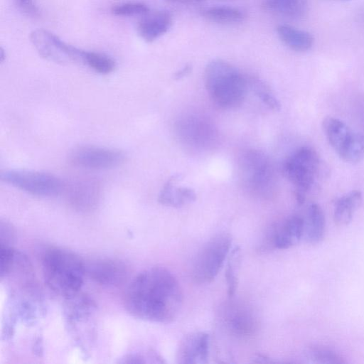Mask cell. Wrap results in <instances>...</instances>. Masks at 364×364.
Masks as SVG:
<instances>
[{"instance_id":"obj_24","label":"cell","mask_w":364,"mask_h":364,"mask_svg":"<svg viewBox=\"0 0 364 364\" xmlns=\"http://www.w3.org/2000/svg\"><path fill=\"white\" fill-rule=\"evenodd\" d=\"M338 155L349 164H355L361 161L364 158V135L353 132Z\"/></svg>"},{"instance_id":"obj_12","label":"cell","mask_w":364,"mask_h":364,"mask_svg":"<svg viewBox=\"0 0 364 364\" xmlns=\"http://www.w3.org/2000/svg\"><path fill=\"white\" fill-rule=\"evenodd\" d=\"M68 200L79 211H90L97 204L101 192L100 183L90 178L73 180L65 187ZM64 190V191H65Z\"/></svg>"},{"instance_id":"obj_20","label":"cell","mask_w":364,"mask_h":364,"mask_svg":"<svg viewBox=\"0 0 364 364\" xmlns=\"http://www.w3.org/2000/svg\"><path fill=\"white\" fill-rule=\"evenodd\" d=\"M362 193L358 190H353L339 198L333 211L335 222L339 225H346L353 219L355 210L362 203Z\"/></svg>"},{"instance_id":"obj_26","label":"cell","mask_w":364,"mask_h":364,"mask_svg":"<svg viewBox=\"0 0 364 364\" xmlns=\"http://www.w3.org/2000/svg\"><path fill=\"white\" fill-rule=\"evenodd\" d=\"M247 80L253 92L267 106L274 111L280 109L281 105L279 100L265 82L255 77H250Z\"/></svg>"},{"instance_id":"obj_23","label":"cell","mask_w":364,"mask_h":364,"mask_svg":"<svg viewBox=\"0 0 364 364\" xmlns=\"http://www.w3.org/2000/svg\"><path fill=\"white\" fill-rule=\"evenodd\" d=\"M241 262V252L239 247H233L227 258L225 279L229 297L234 296L238 285V275Z\"/></svg>"},{"instance_id":"obj_5","label":"cell","mask_w":364,"mask_h":364,"mask_svg":"<svg viewBox=\"0 0 364 364\" xmlns=\"http://www.w3.org/2000/svg\"><path fill=\"white\" fill-rule=\"evenodd\" d=\"M321 164L317 153L308 146H302L289 156L284 164V172L294 186L297 203L303 204L307 192L318 174Z\"/></svg>"},{"instance_id":"obj_9","label":"cell","mask_w":364,"mask_h":364,"mask_svg":"<svg viewBox=\"0 0 364 364\" xmlns=\"http://www.w3.org/2000/svg\"><path fill=\"white\" fill-rule=\"evenodd\" d=\"M222 319L225 328L238 338H249L259 329V318L249 305L241 302H231L224 307Z\"/></svg>"},{"instance_id":"obj_27","label":"cell","mask_w":364,"mask_h":364,"mask_svg":"<svg viewBox=\"0 0 364 364\" xmlns=\"http://www.w3.org/2000/svg\"><path fill=\"white\" fill-rule=\"evenodd\" d=\"M150 11L147 5L141 2H122L114 4L111 12L118 16H144Z\"/></svg>"},{"instance_id":"obj_7","label":"cell","mask_w":364,"mask_h":364,"mask_svg":"<svg viewBox=\"0 0 364 364\" xmlns=\"http://www.w3.org/2000/svg\"><path fill=\"white\" fill-rule=\"evenodd\" d=\"M268 158L261 151H248L242 158L241 174L254 194L269 197L273 193L274 173Z\"/></svg>"},{"instance_id":"obj_13","label":"cell","mask_w":364,"mask_h":364,"mask_svg":"<svg viewBox=\"0 0 364 364\" xmlns=\"http://www.w3.org/2000/svg\"><path fill=\"white\" fill-rule=\"evenodd\" d=\"M304 220L299 215H292L268 232V242L272 247L285 250L298 244L304 236Z\"/></svg>"},{"instance_id":"obj_14","label":"cell","mask_w":364,"mask_h":364,"mask_svg":"<svg viewBox=\"0 0 364 364\" xmlns=\"http://www.w3.org/2000/svg\"><path fill=\"white\" fill-rule=\"evenodd\" d=\"M86 272L95 282L106 286L122 284L127 276L124 263L112 259H99L86 266Z\"/></svg>"},{"instance_id":"obj_25","label":"cell","mask_w":364,"mask_h":364,"mask_svg":"<svg viewBox=\"0 0 364 364\" xmlns=\"http://www.w3.org/2000/svg\"><path fill=\"white\" fill-rule=\"evenodd\" d=\"M84 65L97 73L107 75L113 72L116 67L114 60L107 55L95 51H85Z\"/></svg>"},{"instance_id":"obj_31","label":"cell","mask_w":364,"mask_h":364,"mask_svg":"<svg viewBox=\"0 0 364 364\" xmlns=\"http://www.w3.org/2000/svg\"><path fill=\"white\" fill-rule=\"evenodd\" d=\"M191 69H192V67L191 65L187 64V65H184L181 69L178 70L174 74V78L176 80H180V79L186 77L191 73Z\"/></svg>"},{"instance_id":"obj_8","label":"cell","mask_w":364,"mask_h":364,"mask_svg":"<svg viewBox=\"0 0 364 364\" xmlns=\"http://www.w3.org/2000/svg\"><path fill=\"white\" fill-rule=\"evenodd\" d=\"M30 39L38 54L48 60L59 64H84L85 50L65 43L49 31L33 30Z\"/></svg>"},{"instance_id":"obj_3","label":"cell","mask_w":364,"mask_h":364,"mask_svg":"<svg viewBox=\"0 0 364 364\" xmlns=\"http://www.w3.org/2000/svg\"><path fill=\"white\" fill-rule=\"evenodd\" d=\"M204 84L216 105L224 109H232L243 102L248 80L230 63L223 59H214L205 68Z\"/></svg>"},{"instance_id":"obj_28","label":"cell","mask_w":364,"mask_h":364,"mask_svg":"<svg viewBox=\"0 0 364 364\" xmlns=\"http://www.w3.org/2000/svg\"><path fill=\"white\" fill-rule=\"evenodd\" d=\"M311 358L317 363L327 364L345 363L343 358L334 350L325 347H314L311 349Z\"/></svg>"},{"instance_id":"obj_22","label":"cell","mask_w":364,"mask_h":364,"mask_svg":"<svg viewBox=\"0 0 364 364\" xmlns=\"http://www.w3.org/2000/svg\"><path fill=\"white\" fill-rule=\"evenodd\" d=\"M203 18L209 21L220 24H232L242 21L245 15L244 13L232 6H214L205 8L200 11Z\"/></svg>"},{"instance_id":"obj_21","label":"cell","mask_w":364,"mask_h":364,"mask_svg":"<svg viewBox=\"0 0 364 364\" xmlns=\"http://www.w3.org/2000/svg\"><path fill=\"white\" fill-rule=\"evenodd\" d=\"M262 5L267 10L291 18L304 16L308 9L307 0H262Z\"/></svg>"},{"instance_id":"obj_29","label":"cell","mask_w":364,"mask_h":364,"mask_svg":"<svg viewBox=\"0 0 364 364\" xmlns=\"http://www.w3.org/2000/svg\"><path fill=\"white\" fill-rule=\"evenodd\" d=\"M15 252L7 241H0V274L2 278L11 269L15 262Z\"/></svg>"},{"instance_id":"obj_17","label":"cell","mask_w":364,"mask_h":364,"mask_svg":"<svg viewBox=\"0 0 364 364\" xmlns=\"http://www.w3.org/2000/svg\"><path fill=\"white\" fill-rule=\"evenodd\" d=\"M304 220V236L306 242L316 244L324 236L326 220L322 208L317 203L309 205L306 218Z\"/></svg>"},{"instance_id":"obj_30","label":"cell","mask_w":364,"mask_h":364,"mask_svg":"<svg viewBox=\"0 0 364 364\" xmlns=\"http://www.w3.org/2000/svg\"><path fill=\"white\" fill-rule=\"evenodd\" d=\"M15 1L20 10L25 14L32 17L38 16L39 10L35 0H15Z\"/></svg>"},{"instance_id":"obj_19","label":"cell","mask_w":364,"mask_h":364,"mask_svg":"<svg viewBox=\"0 0 364 364\" xmlns=\"http://www.w3.org/2000/svg\"><path fill=\"white\" fill-rule=\"evenodd\" d=\"M322 127L329 144L337 154L344 147L353 132L344 122L332 117L323 119Z\"/></svg>"},{"instance_id":"obj_18","label":"cell","mask_w":364,"mask_h":364,"mask_svg":"<svg viewBox=\"0 0 364 364\" xmlns=\"http://www.w3.org/2000/svg\"><path fill=\"white\" fill-rule=\"evenodd\" d=\"M277 33L284 45L296 52L307 51L314 43V38L310 33L289 25H279Z\"/></svg>"},{"instance_id":"obj_2","label":"cell","mask_w":364,"mask_h":364,"mask_svg":"<svg viewBox=\"0 0 364 364\" xmlns=\"http://www.w3.org/2000/svg\"><path fill=\"white\" fill-rule=\"evenodd\" d=\"M42 270L47 286L68 299L77 294L87 274L86 265L80 257L58 247L50 248L43 253Z\"/></svg>"},{"instance_id":"obj_4","label":"cell","mask_w":364,"mask_h":364,"mask_svg":"<svg viewBox=\"0 0 364 364\" xmlns=\"http://www.w3.org/2000/svg\"><path fill=\"white\" fill-rule=\"evenodd\" d=\"M231 245V235L222 232L213 236L202 246L192 267V277L196 283L208 284L215 279L227 260Z\"/></svg>"},{"instance_id":"obj_33","label":"cell","mask_w":364,"mask_h":364,"mask_svg":"<svg viewBox=\"0 0 364 364\" xmlns=\"http://www.w3.org/2000/svg\"><path fill=\"white\" fill-rule=\"evenodd\" d=\"M217 1H225V0H217Z\"/></svg>"},{"instance_id":"obj_6","label":"cell","mask_w":364,"mask_h":364,"mask_svg":"<svg viewBox=\"0 0 364 364\" xmlns=\"http://www.w3.org/2000/svg\"><path fill=\"white\" fill-rule=\"evenodd\" d=\"M2 181L29 194L53 197L65 190V184L57 176L41 171L8 170L1 173Z\"/></svg>"},{"instance_id":"obj_15","label":"cell","mask_w":364,"mask_h":364,"mask_svg":"<svg viewBox=\"0 0 364 364\" xmlns=\"http://www.w3.org/2000/svg\"><path fill=\"white\" fill-rule=\"evenodd\" d=\"M137 25L139 36L148 43H151L164 35L173 23L172 14L166 10L149 12Z\"/></svg>"},{"instance_id":"obj_32","label":"cell","mask_w":364,"mask_h":364,"mask_svg":"<svg viewBox=\"0 0 364 364\" xmlns=\"http://www.w3.org/2000/svg\"><path fill=\"white\" fill-rule=\"evenodd\" d=\"M171 3L181 4L183 5H195L208 0H165Z\"/></svg>"},{"instance_id":"obj_1","label":"cell","mask_w":364,"mask_h":364,"mask_svg":"<svg viewBox=\"0 0 364 364\" xmlns=\"http://www.w3.org/2000/svg\"><path fill=\"white\" fill-rule=\"evenodd\" d=\"M183 296L176 277L167 269L154 267L136 275L124 294L126 310L141 320L169 323L178 316Z\"/></svg>"},{"instance_id":"obj_10","label":"cell","mask_w":364,"mask_h":364,"mask_svg":"<svg viewBox=\"0 0 364 364\" xmlns=\"http://www.w3.org/2000/svg\"><path fill=\"white\" fill-rule=\"evenodd\" d=\"M124 154L114 149L82 146L72 151L70 160L75 166L90 169H107L119 166Z\"/></svg>"},{"instance_id":"obj_11","label":"cell","mask_w":364,"mask_h":364,"mask_svg":"<svg viewBox=\"0 0 364 364\" xmlns=\"http://www.w3.org/2000/svg\"><path fill=\"white\" fill-rule=\"evenodd\" d=\"M209 335L203 331L192 332L179 341L176 358L181 364H204L209 358Z\"/></svg>"},{"instance_id":"obj_16","label":"cell","mask_w":364,"mask_h":364,"mask_svg":"<svg viewBox=\"0 0 364 364\" xmlns=\"http://www.w3.org/2000/svg\"><path fill=\"white\" fill-rule=\"evenodd\" d=\"M179 176H173L164 185L159 195V202L172 208H181L196 199L195 191L187 187H176Z\"/></svg>"}]
</instances>
